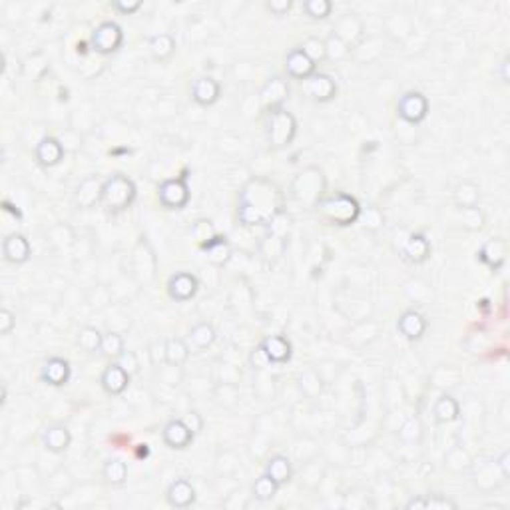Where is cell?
<instances>
[{
  "instance_id": "34",
  "label": "cell",
  "mask_w": 510,
  "mask_h": 510,
  "mask_svg": "<svg viewBox=\"0 0 510 510\" xmlns=\"http://www.w3.org/2000/svg\"><path fill=\"white\" fill-rule=\"evenodd\" d=\"M278 491L279 484L269 475H262L260 479L253 482V496L257 500H271L273 496L278 495Z\"/></svg>"
},
{
  "instance_id": "26",
  "label": "cell",
  "mask_w": 510,
  "mask_h": 510,
  "mask_svg": "<svg viewBox=\"0 0 510 510\" xmlns=\"http://www.w3.org/2000/svg\"><path fill=\"white\" fill-rule=\"evenodd\" d=\"M164 345H166V363L171 367H182L189 357V347L186 345V341L180 337H170Z\"/></svg>"
},
{
  "instance_id": "15",
  "label": "cell",
  "mask_w": 510,
  "mask_h": 510,
  "mask_svg": "<svg viewBox=\"0 0 510 510\" xmlns=\"http://www.w3.org/2000/svg\"><path fill=\"white\" fill-rule=\"evenodd\" d=\"M42 379L48 385L62 386L70 379V363L62 357H50L42 367Z\"/></svg>"
},
{
  "instance_id": "10",
  "label": "cell",
  "mask_w": 510,
  "mask_h": 510,
  "mask_svg": "<svg viewBox=\"0 0 510 510\" xmlns=\"http://www.w3.org/2000/svg\"><path fill=\"white\" fill-rule=\"evenodd\" d=\"M285 70L291 78L297 80H305L315 74V62L309 56L301 50V48H294L287 56H285Z\"/></svg>"
},
{
  "instance_id": "41",
  "label": "cell",
  "mask_w": 510,
  "mask_h": 510,
  "mask_svg": "<svg viewBox=\"0 0 510 510\" xmlns=\"http://www.w3.org/2000/svg\"><path fill=\"white\" fill-rule=\"evenodd\" d=\"M184 423H186V427L192 431L194 434H198L203 431V418L198 411H189L186 417L182 418Z\"/></svg>"
},
{
  "instance_id": "18",
  "label": "cell",
  "mask_w": 510,
  "mask_h": 510,
  "mask_svg": "<svg viewBox=\"0 0 510 510\" xmlns=\"http://www.w3.org/2000/svg\"><path fill=\"white\" fill-rule=\"evenodd\" d=\"M262 349L269 363H287L291 359V343L283 335H271L263 339Z\"/></svg>"
},
{
  "instance_id": "20",
  "label": "cell",
  "mask_w": 510,
  "mask_h": 510,
  "mask_svg": "<svg viewBox=\"0 0 510 510\" xmlns=\"http://www.w3.org/2000/svg\"><path fill=\"white\" fill-rule=\"evenodd\" d=\"M287 94H289V88H287L285 80L283 78H271V82H267L262 90L263 106L267 110L281 108V102L287 98Z\"/></svg>"
},
{
  "instance_id": "12",
  "label": "cell",
  "mask_w": 510,
  "mask_h": 510,
  "mask_svg": "<svg viewBox=\"0 0 510 510\" xmlns=\"http://www.w3.org/2000/svg\"><path fill=\"white\" fill-rule=\"evenodd\" d=\"M164 443L170 448H186L189 447V443L194 441L196 434L192 433L186 427V423L182 418H173L170 420L166 427H164Z\"/></svg>"
},
{
  "instance_id": "33",
  "label": "cell",
  "mask_w": 510,
  "mask_h": 510,
  "mask_svg": "<svg viewBox=\"0 0 510 510\" xmlns=\"http://www.w3.org/2000/svg\"><path fill=\"white\" fill-rule=\"evenodd\" d=\"M102 339H104V335L96 327H90V325L88 327H82L80 333H78V345L84 351H88V353L98 351L102 347Z\"/></svg>"
},
{
  "instance_id": "48",
  "label": "cell",
  "mask_w": 510,
  "mask_h": 510,
  "mask_svg": "<svg viewBox=\"0 0 510 510\" xmlns=\"http://www.w3.org/2000/svg\"><path fill=\"white\" fill-rule=\"evenodd\" d=\"M500 78L502 82H509V58H504L500 64Z\"/></svg>"
},
{
  "instance_id": "32",
  "label": "cell",
  "mask_w": 510,
  "mask_h": 510,
  "mask_svg": "<svg viewBox=\"0 0 510 510\" xmlns=\"http://www.w3.org/2000/svg\"><path fill=\"white\" fill-rule=\"evenodd\" d=\"M102 475H104L106 482L114 484V486H118V484H124L126 477H128V466H126L124 461H120V459H110V461H106V464H104Z\"/></svg>"
},
{
  "instance_id": "46",
  "label": "cell",
  "mask_w": 510,
  "mask_h": 510,
  "mask_svg": "<svg viewBox=\"0 0 510 510\" xmlns=\"http://www.w3.org/2000/svg\"><path fill=\"white\" fill-rule=\"evenodd\" d=\"M251 365H253V369H263V367H267L269 365V359L265 357V353H263V349H262V345L251 353Z\"/></svg>"
},
{
  "instance_id": "37",
  "label": "cell",
  "mask_w": 510,
  "mask_h": 510,
  "mask_svg": "<svg viewBox=\"0 0 510 510\" xmlns=\"http://www.w3.org/2000/svg\"><path fill=\"white\" fill-rule=\"evenodd\" d=\"M301 50L309 56L313 62L317 64L319 60H325L327 58V52H325V40H319V38H315V36H309L305 42H303V46Z\"/></svg>"
},
{
  "instance_id": "13",
  "label": "cell",
  "mask_w": 510,
  "mask_h": 510,
  "mask_svg": "<svg viewBox=\"0 0 510 510\" xmlns=\"http://www.w3.org/2000/svg\"><path fill=\"white\" fill-rule=\"evenodd\" d=\"M64 148L62 142H58L56 138H42L38 144H36V160L40 166H46V168H52L56 164H60L64 158Z\"/></svg>"
},
{
  "instance_id": "8",
  "label": "cell",
  "mask_w": 510,
  "mask_h": 510,
  "mask_svg": "<svg viewBox=\"0 0 510 510\" xmlns=\"http://www.w3.org/2000/svg\"><path fill=\"white\" fill-rule=\"evenodd\" d=\"M303 92L309 96L311 100L315 102H329L335 98L337 94V84L335 80L329 76V74H313V76L305 78L303 84H301Z\"/></svg>"
},
{
  "instance_id": "43",
  "label": "cell",
  "mask_w": 510,
  "mask_h": 510,
  "mask_svg": "<svg viewBox=\"0 0 510 510\" xmlns=\"http://www.w3.org/2000/svg\"><path fill=\"white\" fill-rule=\"evenodd\" d=\"M427 509H457V502L443 496H433V498H425V510Z\"/></svg>"
},
{
  "instance_id": "9",
  "label": "cell",
  "mask_w": 510,
  "mask_h": 510,
  "mask_svg": "<svg viewBox=\"0 0 510 510\" xmlns=\"http://www.w3.org/2000/svg\"><path fill=\"white\" fill-rule=\"evenodd\" d=\"M198 278L187 273V271H182V273H176L171 275L170 283H168V291H170L171 299L176 301H189L194 295L198 294Z\"/></svg>"
},
{
  "instance_id": "36",
  "label": "cell",
  "mask_w": 510,
  "mask_h": 510,
  "mask_svg": "<svg viewBox=\"0 0 510 510\" xmlns=\"http://www.w3.org/2000/svg\"><path fill=\"white\" fill-rule=\"evenodd\" d=\"M325 52H327V58L331 60H341L349 54V46L341 40L339 36L331 34L327 40H325Z\"/></svg>"
},
{
  "instance_id": "44",
  "label": "cell",
  "mask_w": 510,
  "mask_h": 510,
  "mask_svg": "<svg viewBox=\"0 0 510 510\" xmlns=\"http://www.w3.org/2000/svg\"><path fill=\"white\" fill-rule=\"evenodd\" d=\"M139 6H142L139 0H116L114 2V8L122 15H132V12L139 10Z\"/></svg>"
},
{
  "instance_id": "38",
  "label": "cell",
  "mask_w": 510,
  "mask_h": 510,
  "mask_svg": "<svg viewBox=\"0 0 510 510\" xmlns=\"http://www.w3.org/2000/svg\"><path fill=\"white\" fill-rule=\"evenodd\" d=\"M399 434H401L402 441H407V443H415V441H418V439H420V434H423L420 420H418L417 417L407 418V420L402 423Z\"/></svg>"
},
{
  "instance_id": "1",
  "label": "cell",
  "mask_w": 510,
  "mask_h": 510,
  "mask_svg": "<svg viewBox=\"0 0 510 510\" xmlns=\"http://www.w3.org/2000/svg\"><path fill=\"white\" fill-rule=\"evenodd\" d=\"M278 203H275V189L267 186L260 189V184H255V192L249 187L244 189L241 196V207H239V219L246 226H260L265 221H271L278 216Z\"/></svg>"
},
{
  "instance_id": "40",
  "label": "cell",
  "mask_w": 510,
  "mask_h": 510,
  "mask_svg": "<svg viewBox=\"0 0 510 510\" xmlns=\"http://www.w3.org/2000/svg\"><path fill=\"white\" fill-rule=\"evenodd\" d=\"M122 369H124L130 377L132 375H136V373L139 371V361H138V357H136V353L134 351H122V355L118 357V361H116Z\"/></svg>"
},
{
  "instance_id": "31",
  "label": "cell",
  "mask_w": 510,
  "mask_h": 510,
  "mask_svg": "<svg viewBox=\"0 0 510 510\" xmlns=\"http://www.w3.org/2000/svg\"><path fill=\"white\" fill-rule=\"evenodd\" d=\"M454 201L459 207H477L479 203V186L473 182H463L454 189Z\"/></svg>"
},
{
  "instance_id": "14",
  "label": "cell",
  "mask_w": 510,
  "mask_h": 510,
  "mask_svg": "<svg viewBox=\"0 0 510 510\" xmlns=\"http://www.w3.org/2000/svg\"><path fill=\"white\" fill-rule=\"evenodd\" d=\"M219 92H221L219 84H217L214 78L210 76L198 78V80L194 82V86H192V98H194V102L200 104V106H212L214 102H217Z\"/></svg>"
},
{
  "instance_id": "27",
  "label": "cell",
  "mask_w": 510,
  "mask_h": 510,
  "mask_svg": "<svg viewBox=\"0 0 510 510\" xmlns=\"http://www.w3.org/2000/svg\"><path fill=\"white\" fill-rule=\"evenodd\" d=\"M100 198H102V184L96 178H88L78 186L76 201L82 207H92Z\"/></svg>"
},
{
  "instance_id": "39",
  "label": "cell",
  "mask_w": 510,
  "mask_h": 510,
  "mask_svg": "<svg viewBox=\"0 0 510 510\" xmlns=\"http://www.w3.org/2000/svg\"><path fill=\"white\" fill-rule=\"evenodd\" d=\"M303 8L311 18H327L333 10V4L329 0H307L303 4Z\"/></svg>"
},
{
  "instance_id": "23",
  "label": "cell",
  "mask_w": 510,
  "mask_h": 510,
  "mask_svg": "<svg viewBox=\"0 0 510 510\" xmlns=\"http://www.w3.org/2000/svg\"><path fill=\"white\" fill-rule=\"evenodd\" d=\"M42 441H44V447L48 450H52V452H64L66 448L70 447L72 436H70V431L64 425H52V427H48L46 431H44Z\"/></svg>"
},
{
  "instance_id": "29",
  "label": "cell",
  "mask_w": 510,
  "mask_h": 510,
  "mask_svg": "<svg viewBox=\"0 0 510 510\" xmlns=\"http://www.w3.org/2000/svg\"><path fill=\"white\" fill-rule=\"evenodd\" d=\"M203 249L207 253V260L216 265H223L232 255V248L226 241V237H212L207 244H203Z\"/></svg>"
},
{
  "instance_id": "45",
  "label": "cell",
  "mask_w": 510,
  "mask_h": 510,
  "mask_svg": "<svg viewBox=\"0 0 510 510\" xmlns=\"http://www.w3.org/2000/svg\"><path fill=\"white\" fill-rule=\"evenodd\" d=\"M289 8H291V0H269L267 2V10L278 16H283Z\"/></svg>"
},
{
  "instance_id": "19",
  "label": "cell",
  "mask_w": 510,
  "mask_h": 510,
  "mask_svg": "<svg viewBox=\"0 0 510 510\" xmlns=\"http://www.w3.org/2000/svg\"><path fill=\"white\" fill-rule=\"evenodd\" d=\"M399 331L407 339H420L427 331V319L415 309L405 311L399 319Z\"/></svg>"
},
{
  "instance_id": "47",
  "label": "cell",
  "mask_w": 510,
  "mask_h": 510,
  "mask_svg": "<svg viewBox=\"0 0 510 510\" xmlns=\"http://www.w3.org/2000/svg\"><path fill=\"white\" fill-rule=\"evenodd\" d=\"M496 466L502 470V477L504 479H509L510 477V452L509 450H504L500 457H498V461H496Z\"/></svg>"
},
{
  "instance_id": "30",
  "label": "cell",
  "mask_w": 510,
  "mask_h": 510,
  "mask_svg": "<svg viewBox=\"0 0 510 510\" xmlns=\"http://www.w3.org/2000/svg\"><path fill=\"white\" fill-rule=\"evenodd\" d=\"M189 339H192V343H194L198 349H207V347L216 341V329H214V325L212 323L201 321V323L192 327Z\"/></svg>"
},
{
  "instance_id": "2",
  "label": "cell",
  "mask_w": 510,
  "mask_h": 510,
  "mask_svg": "<svg viewBox=\"0 0 510 510\" xmlns=\"http://www.w3.org/2000/svg\"><path fill=\"white\" fill-rule=\"evenodd\" d=\"M136 200V186L130 178H126L122 173H116L108 178L102 184V198L100 201L106 205L108 212H124L126 207L132 205V201Z\"/></svg>"
},
{
  "instance_id": "5",
  "label": "cell",
  "mask_w": 510,
  "mask_h": 510,
  "mask_svg": "<svg viewBox=\"0 0 510 510\" xmlns=\"http://www.w3.org/2000/svg\"><path fill=\"white\" fill-rule=\"evenodd\" d=\"M122 42H124V32L112 20L102 22L92 32V48L98 54H112L122 46Z\"/></svg>"
},
{
  "instance_id": "24",
  "label": "cell",
  "mask_w": 510,
  "mask_h": 510,
  "mask_svg": "<svg viewBox=\"0 0 510 510\" xmlns=\"http://www.w3.org/2000/svg\"><path fill=\"white\" fill-rule=\"evenodd\" d=\"M265 475H269L271 479L278 482L279 486H281V484H287V482L291 480V475H294L289 459H287V457H283V454H275V457H271V459H269V463H267V466H265Z\"/></svg>"
},
{
  "instance_id": "42",
  "label": "cell",
  "mask_w": 510,
  "mask_h": 510,
  "mask_svg": "<svg viewBox=\"0 0 510 510\" xmlns=\"http://www.w3.org/2000/svg\"><path fill=\"white\" fill-rule=\"evenodd\" d=\"M16 325V317L12 315V311L2 309L0 311V333L2 335H8Z\"/></svg>"
},
{
  "instance_id": "22",
  "label": "cell",
  "mask_w": 510,
  "mask_h": 510,
  "mask_svg": "<svg viewBox=\"0 0 510 510\" xmlns=\"http://www.w3.org/2000/svg\"><path fill=\"white\" fill-rule=\"evenodd\" d=\"M429 253H431V244H429V239H427L425 235H418V233L411 235V237L405 241V246H402V255L413 263H423L427 257H429Z\"/></svg>"
},
{
  "instance_id": "21",
  "label": "cell",
  "mask_w": 510,
  "mask_h": 510,
  "mask_svg": "<svg viewBox=\"0 0 510 510\" xmlns=\"http://www.w3.org/2000/svg\"><path fill=\"white\" fill-rule=\"evenodd\" d=\"M479 260L482 263H486L488 267H493V269H498L504 260H507V244L502 241V239H488L479 251Z\"/></svg>"
},
{
  "instance_id": "6",
  "label": "cell",
  "mask_w": 510,
  "mask_h": 510,
  "mask_svg": "<svg viewBox=\"0 0 510 510\" xmlns=\"http://www.w3.org/2000/svg\"><path fill=\"white\" fill-rule=\"evenodd\" d=\"M158 198L160 203L168 210H182L189 200V189L184 178H173L166 180L158 187Z\"/></svg>"
},
{
  "instance_id": "16",
  "label": "cell",
  "mask_w": 510,
  "mask_h": 510,
  "mask_svg": "<svg viewBox=\"0 0 510 510\" xmlns=\"http://www.w3.org/2000/svg\"><path fill=\"white\" fill-rule=\"evenodd\" d=\"M100 383L104 386V391L110 393V395H120V393H124L126 386L130 383V375L118 363H112L102 373Z\"/></svg>"
},
{
  "instance_id": "28",
  "label": "cell",
  "mask_w": 510,
  "mask_h": 510,
  "mask_svg": "<svg viewBox=\"0 0 510 510\" xmlns=\"http://www.w3.org/2000/svg\"><path fill=\"white\" fill-rule=\"evenodd\" d=\"M148 46H150V52H152L155 60L162 62V60H168L171 54L176 52V40L171 38L170 34H155V36L150 38Z\"/></svg>"
},
{
  "instance_id": "11",
  "label": "cell",
  "mask_w": 510,
  "mask_h": 510,
  "mask_svg": "<svg viewBox=\"0 0 510 510\" xmlns=\"http://www.w3.org/2000/svg\"><path fill=\"white\" fill-rule=\"evenodd\" d=\"M31 251V244H28V239L22 233H10L2 241V253H4V257L10 263H16V265L28 262Z\"/></svg>"
},
{
  "instance_id": "7",
  "label": "cell",
  "mask_w": 510,
  "mask_h": 510,
  "mask_svg": "<svg viewBox=\"0 0 510 510\" xmlns=\"http://www.w3.org/2000/svg\"><path fill=\"white\" fill-rule=\"evenodd\" d=\"M397 112H399V116H401L405 122L418 124L429 114V100L420 92L402 94L399 104H397Z\"/></svg>"
},
{
  "instance_id": "4",
  "label": "cell",
  "mask_w": 510,
  "mask_h": 510,
  "mask_svg": "<svg viewBox=\"0 0 510 510\" xmlns=\"http://www.w3.org/2000/svg\"><path fill=\"white\" fill-rule=\"evenodd\" d=\"M267 124H265V130H267V139L271 146L275 148H283L287 146L291 139L295 138V132H297V122L295 118L283 108H273L267 110Z\"/></svg>"
},
{
  "instance_id": "17",
  "label": "cell",
  "mask_w": 510,
  "mask_h": 510,
  "mask_svg": "<svg viewBox=\"0 0 510 510\" xmlns=\"http://www.w3.org/2000/svg\"><path fill=\"white\" fill-rule=\"evenodd\" d=\"M196 500V488L187 479H176L168 488V502L176 509H187Z\"/></svg>"
},
{
  "instance_id": "25",
  "label": "cell",
  "mask_w": 510,
  "mask_h": 510,
  "mask_svg": "<svg viewBox=\"0 0 510 510\" xmlns=\"http://www.w3.org/2000/svg\"><path fill=\"white\" fill-rule=\"evenodd\" d=\"M459 413H461V407H459L457 399H452L450 395H443L434 402L433 415L436 423H452L459 418Z\"/></svg>"
},
{
  "instance_id": "35",
  "label": "cell",
  "mask_w": 510,
  "mask_h": 510,
  "mask_svg": "<svg viewBox=\"0 0 510 510\" xmlns=\"http://www.w3.org/2000/svg\"><path fill=\"white\" fill-rule=\"evenodd\" d=\"M100 351L106 357H116L118 359V357L122 355V351H124V339H122V335H118V333H106L104 339H102Z\"/></svg>"
},
{
  "instance_id": "3",
  "label": "cell",
  "mask_w": 510,
  "mask_h": 510,
  "mask_svg": "<svg viewBox=\"0 0 510 510\" xmlns=\"http://www.w3.org/2000/svg\"><path fill=\"white\" fill-rule=\"evenodd\" d=\"M319 212L327 221H331L335 226H349L359 217L361 207H359L355 198H351L347 194H339V196L325 198L319 203Z\"/></svg>"
}]
</instances>
